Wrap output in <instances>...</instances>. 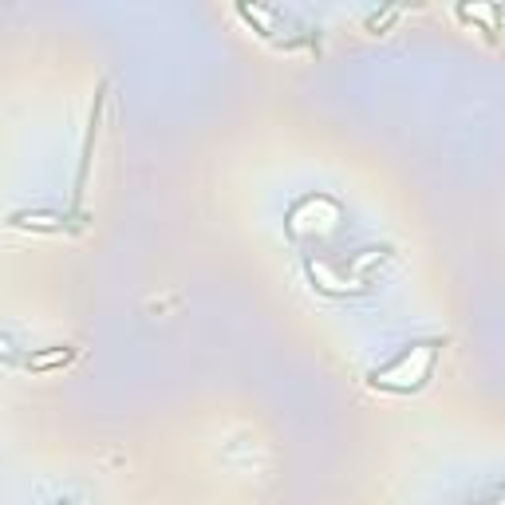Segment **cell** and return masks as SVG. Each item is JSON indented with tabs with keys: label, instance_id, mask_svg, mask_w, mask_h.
I'll use <instances>...</instances> for the list:
<instances>
[{
	"label": "cell",
	"instance_id": "obj_2",
	"mask_svg": "<svg viewBox=\"0 0 505 505\" xmlns=\"http://www.w3.org/2000/svg\"><path fill=\"white\" fill-rule=\"evenodd\" d=\"M71 359H75V347H44V351L24 356V367L28 371H56V367L71 363Z\"/></svg>",
	"mask_w": 505,
	"mask_h": 505
},
{
	"label": "cell",
	"instance_id": "obj_1",
	"mask_svg": "<svg viewBox=\"0 0 505 505\" xmlns=\"http://www.w3.org/2000/svg\"><path fill=\"white\" fill-rule=\"evenodd\" d=\"M103 99H107V83H99V91H95V103H91V127H87V139H83V158H80V178H75V198L83 194V186H87V174H91V146H95V135H99Z\"/></svg>",
	"mask_w": 505,
	"mask_h": 505
}]
</instances>
